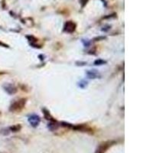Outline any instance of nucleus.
Wrapping results in <instances>:
<instances>
[{"label":"nucleus","instance_id":"nucleus-1","mask_svg":"<svg viewBox=\"0 0 153 153\" xmlns=\"http://www.w3.org/2000/svg\"><path fill=\"white\" fill-rule=\"evenodd\" d=\"M26 100L27 99L25 98H22V99H20L19 100L16 101L14 103L11 105L10 108H9V110L11 112H19L21 111L22 109H24V107L25 106L26 104Z\"/></svg>","mask_w":153,"mask_h":153},{"label":"nucleus","instance_id":"nucleus-2","mask_svg":"<svg viewBox=\"0 0 153 153\" xmlns=\"http://www.w3.org/2000/svg\"><path fill=\"white\" fill-rule=\"evenodd\" d=\"M116 141H113V140H109V141L103 142L101 143L99 146H97V148L96 149L95 153H106V152L107 151L110 147L113 146V145L116 144Z\"/></svg>","mask_w":153,"mask_h":153},{"label":"nucleus","instance_id":"nucleus-3","mask_svg":"<svg viewBox=\"0 0 153 153\" xmlns=\"http://www.w3.org/2000/svg\"><path fill=\"white\" fill-rule=\"evenodd\" d=\"M76 29V25L74 22L68 21L65 23V27H64V31L67 33H73Z\"/></svg>","mask_w":153,"mask_h":153},{"label":"nucleus","instance_id":"nucleus-4","mask_svg":"<svg viewBox=\"0 0 153 153\" xmlns=\"http://www.w3.org/2000/svg\"><path fill=\"white\" fill-rule=\"evenodd\" d=\"M40 121H41L40 117H38V115H35V114L31 115V117H29V118H28V122H29V123L31 124V126L34 127V128H35V127H37L38 125H39Z\"/></svg>","mask_w":153,"mask_h":153},{"label":"nucleus","instance_id":"nucleus-5","mask_svg":"<svg viewBox=\"0 0 153 153\" xmlns=\"http://www.w3.org/2000/svg\"><path fill=\"white\" fill-rule=\"evenodd\" d=\"M4 89L5 91H6V93H8L10 95H12V94H15L16 92H17V88L15 87L14 85L10 84H7L4 85Z\"/></svg>","mask_w":153,"mask_h":153},{"label":"nucleus","instance_id":"nucleus-6","mask_svg":"<svg viewBox=\"0 0 153 153\" xmlns=\"http://www.w3.org/2000/svg\"><path fill=\"white\" fill-rule=\"evenodd\" d=\"M59 125L57 123L56 120H51V122L48 123V129L51 131H55L58 129Z\"/></svg>","mask_w":153,"mask_h":153},{"label":"nucleus","instance_id":"nucleus-7","mask_svg":"<svg viewBox=\"0 0 153 153\" xmlns=\"http://www.w3.org/2000/svg\"><path fill=\"white\" fill-rule=\"evenodd\" d=\"M87 74L89 78H97L98 77V73L97 71H96V70L87 71Z\"/></svg>","mask_w":153,"mask_h":153},{"label":"nucleus","instance_id":"nucleus-8","mask_svg":"<svg viewBox=\"0 0 153 153\" xmlns=\"http://www.w3.org/2000/svg\"><path fill=\"white\" fill-rule=\"evenodd\" d=\"M10 132H17L19 131H20V129H22V126L21 125H15V126H12L9 127V128Z\"/></svg>","mask_w":153,"mask_h":153},{"label":"nucleus","instance_id":"nucleus-9","mask_svg":"<svg viewBox=\"0 0 153 153\" xmlns=\"http://www.w3.org/2000/svg\"><path fill=\"white\" fill-rule=\"evenodd\" d=\"M10 130H9V128H5V129H2V130L0 131V133L2 134V135H4V136H8L9 133H10Z\"/></svg>","mask_w":153,"mask_h":153},{"label":"nucleus","instance_id":"nucleus-10","mask_svg":"<svg viewBox=\"0 0 153 153\" xmlns=\"http://www.w3.org/2000/svg\"><path fill=\"white\" fill-rule=\"evenodd\" d=\"M104 64H106V61H103V60H97V61H95V62H94V65H104Z\"/></svg>","mask_w":153,"mask_h":153},{"label":"nucleus","instance_id":"nucleus-11","mask_svg":"<svg viewBox=\"0 0 153 153\" xmlns=\"http://www.w3.org/2000/svg\"><path fill=\"white\" fill-rule=\"evenodd\" d=\"M87 2H88V0H80V2H81L82 6H83V7H84L86 4H87Z\"/></svg>","mask_w":153,"mask_h":153},{"label":"nucleus","instance_id":"nucleus-12","mask_svg":"<svg viewBox=\"0 0 153 153\" xmlns=\"http://www.w3.org/2000/svg\"><path fill=\"white\" fill-rule=\"evenodd\" d=\"M0 45H2V46H3V47H8L7 45H5V44H3V43H2V42H0Z\"/></svg>","mask_w":153,"mask_h":153},{"label":"nucleus","instance_id":"nucleus-13","mask_svg":"<svg viewBox=\"0 0 153 153\" xmlns=\"http://www.w3.org/2000/svg\"><path fill=\"white\" fill-rule=\"evenodd\" d=\"M2 153H3V152H2Z\"/></svg>","mask_w":153,"mask_h":153}]
</instances>
